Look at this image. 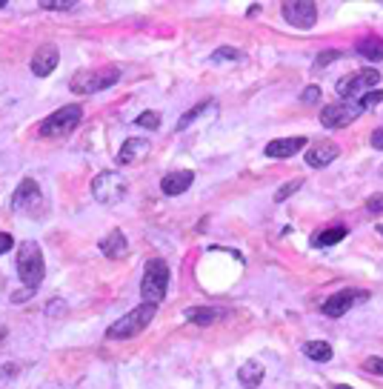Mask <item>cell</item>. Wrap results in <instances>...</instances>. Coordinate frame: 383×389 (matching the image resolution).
I'll return each instance as SVG.
<instances>
[{
	"instance_id": "obj_2",
	"label": "cell",
	"mask_w": 383,
	"mask_h": 389,
	"mask_svg": "<svg viewBox=\"0 0 383 389\" xmlns=\"http://www.w3.org/2000/svg\"><path fill=\"white\" fill-rule=\"evenodd\" d=\"M154 315H157V306L140 304V306H135L132 312H126L120 321H115V323L106 329V338H109V341H129V338L140 335V332L154 321Z\"/></svg>"
},
{
	"instance_id": "obj_4",
	"label": "cell",
	"mask_w": 383,
	"mask_h": 389,
	"mask_svg": "<svg viewBox=\"0 0 383 389\" xmlns=\"http://www.w3.org/2000/svg\"><path fill=\"white\" fill-rule=\"evenodd\" d=\"M117 81H120V69L117 66H103V69H80V72H75L69 86H72V92L95 95V92H103L109 86H115Z\"/></svg>"
},
{
	"instance_id": "obj_15",
	"label": "cell",
	"mask_w": 383,
	"mask_h": 389,
	"mask_svg": "<svg viewBox=\"0 0 383 389\" xmlns=\"http://www.w3.org/2000/svg\"><path fill=\"white\" fill-rule=\"evenodd\" d=\"M192 183H195V172H192V169H177V172L163 175L160 189H163V194L174 198V194H183V192H186Z\"/></svg>"
},
{
	"instance_id": "obj_10",
	"label": "cell",
	"mask_w": 383,
	"mask_h": 389,
	"mask_svg": "<svg viewBox=\"0 0 383 389\" xmlns=\"http://www.w3.org/2000/svg\"><path fill=\"white\" fill-rule=\"evenodd\" d=\"M369 301V292L366 289H340L337 295H332L329 301H323L320 312L326 318H343L349 309H355L357 304H366Z\"/></svg>"
},
{
	"instance_id": "obj_38",
	"label": "cell",
	"mask_w": 383,
	"mask_h": 389,
	"mask_svg": "<svg viewBox=\"0 0 383 389\" xmlns=\"http://www.w3.org/2000/svg\"><path fill=\"white\" fill-rule=\"evenodd\" d=\"M377 232H380V235H383V227H377Z\"/></svg>"
},
{
	"instance_id": "obj_17",
	"label": "cell",
	"mask_w": 383,
	"mask_h": 389,
	"mask_svg": "<svg viewBox=\"0 0 383 389\" xmlns=\"http://www.w3.org/2000/svg\"><path fill=\"white\" fill-rule=\"evenodd\" d=\"M100 252L109 258V261H120L129 255V241L120 229H112L106 238H100Z\"/></svg>"
},
{
	"instance_id": "obj_13",
	"label": "cell",
	"mask_w": 383,
	"mask_h": 389,
	"mask_svg": "<svg viewBox=\"0 0 383 389\" xmlns=\"http://www.w3.org/2000/svg\"><path fill=\"white\" fill-rule=\"evenodd\" d=\"M337 155H340V146L332 143V140H323V143H315V146L306 149V163H309L312 169H323V166L335 163Z\"/></svg>"
},
{
	"instance_id": "obj_36",
	"label": "cell",
	"mask_w": 383,
	"mask_h": 389,
	"mask_svg": "<svg viewBox=\"0 0 383 389\" xmlns=\"http://www.w3.org/2000/svg\"><path fill=\"white\" fill-rule=\"evenodd\" d=\"M372 146H374V149H383V126L372 132Z\"/></svg>"
},
{
	"instance_id": "obj_21",
	"label": "cell",
	"mask_w": 383,
	"mask_h": 389,
	"mask_svg": "<svg viewBox=\"0 0 383 389\" xmlns=\"http://www.w3.org/2000/svg\"><path fill=\"white\" fill-rule=\"evenodd\" d=\"M355 52H357L360 58H366V61L377 63V61H383V41H380V38H374V35H369V38H363V41L355 46Z\"/></svg>"
},
{
	"instance_id": "obj_29",
	"label": "cell",
	"mask_w": 383,
	"mask_h": 389,
	"mask_svg": "<svg viewBox=\"0 0 383 389\" xmlns=\"http://www.w3.org/2000/svg\"><path fill=\"white\" fill-rule=\"evenodd\" d=\"M337 58H340V52H335V49H332V52H320V55L315 58V66H312V69H315V72H320L323 66H329V63H332V61H337Z\"/></svg>"
},
{
	"instance_id": "obj_37",
	"label": "cell",
	"mask_w": 383,
	"mask_h": 389,
	"mask_svg": "<svg viewBox=\"0 0 383 389\" xmlns=\"http://www.w3.org/2000/svg\"><path fill=\"white\" fill-rule=\"evenodd\" d=\"M335 389H352V386H346V383H337V386H335Z\"/></svg>"
},
{
	"instance_id": "obj_31",
	"label": "cell",
	"mask_w": 383,
	"mask_h": 389,
	"mask_svg": "<svg viewBox=\"0 0 383 389\" xmlns=\"http://www.w3.org/2000/svg\"><path fill=\"white\" fill-rule=\"evenodd\" d=\"M63 312H66V304H63L61 298H55V301L46 306V318H61Z\"/></svg>"
},
{
	"instance_id": "obj_24",
	"label": "cell",
	"mask_w": 383,
	"mask_h": 389,
	"mask_svg": "<svg viewBox=\"0 0 383 389\" xmlns=\"http://www.w3.org/2000/svg\"><path fill=\"white\" fill-rule=\"evenodd\" d=\"M380 100H383V92H380V89H372V92L360 95L355 103H357V109H360V112H369V109H374Z\"/></svg>"
},
{
	"instance_id": "obj_26",
	"label": "cell",
	"mask_w": 383,
	"mask_h": 389,
	"mask_svg": "<svg viewBox=\"0 0 383 389\" xmlns=\"http://www.w3.org/2000/svg\"><path fill=\"white\" fill-rule=\"evenodd\" d=\"M41 9H46V12H69V9H75V0H41Z\"/></svg>"
},
{
	"instance_id": "obj_30",
	"label": "cell",
	"mask_w": 383,
	"mask_h": 389,
	"mask_svg": "<svg viewBox=\"0 0 383 389\" xmlns=\"http://www.w3.org/2000/svg\"><path fill=\"white\" fill-rule=\"evenodd\" d=\"M366 212H372V215H380V212H383V192H380V194H372V198L366 201Z\"/></svg>"
},
{
	"instance_id": "obj_34",
	"label": "cell",
	"mask_w": 383,
	"mask_h": 389,
	"mask_svg": "<svg viewBox=\"0 0 383 389\" xmlns=\"http://www.w3.org/2000/svg\"><path fill=\"white\" fill-rule=\"evenodd\" d=\"M15 247V238L9 235V232H0V255H4V252H9Z\"/></svg>"
},
{
	"instance_id": "obj_6",
	"label": "cell",
	"mask_w": 383,
	"mask_h": 389,
	"mask_svg": "<svg viewBox=\"0 0 383 389\" xmlns=\"http://www.w3.org/2000/svg\"><path fill=\"white\" fill-rule=\"evenodd\" d=\"M83 120V106L78 103H69V106H61L55 115H49L43 123H41V138H66L69 132L78 129V123Z\"/></svg>"
},
{
	"instance_id": "obj_32",
	"label": "cell",
	"mask_w": 383,
	"mask_h": 389,
	"mask_svg": "<svg viewBox=\"0 0 383 389\" xmlns=\"http://www.w3.org/2000/svg\"><path fill=\"white\" fill-rule=\"evenodd\" d=\"M363 369H366V372H374V375H383V358H366V361H363Z\"/></svg>"
},
{
	"instance_id": "obj_9",
	"label": "cell",
	"mask_w": 383,
	"mask_h": 389,
	"mask_svg": "<svg viewBox=\"0 0 383 389\" xmlns=\"http://www.w3.org/2000/svg\"><path fill=\"white\" fill-rule=\"evenodd\" d=\"M360 115H363V112L357 109L355 100L329 103V106H323V112H320V126H323V129H343V126H349L352 120H357Z\"/></svg>"
},
{
	"instance_id": "obj_22",
	"label": "cell",
	"mask_w": 383,
	"mask_h": 389,
	"mask_svg": "<svg viewBox=\"0 0 383 389\" xmlns=\"http://www.w3.org/2000/svg\"><path fill=\"white\" fill-rule=\"evenodd\" d=\"M303 355H306L309 361H318V363H323V361H332L335 349H332L326 341H309V343H303Z\"/></svg>"
},
{
	"instance_id": "obj_8",
	"label": "cell",
	"mask_w": 383,
	"mask_h": 389,
	"mask_svg": "<svg viewBox=\"0 0 383 389\" xmlns=\"http://www.w3.org/2000/svg\"><path fill=\"white\" fill-rule=\"evenodd\" d=\"M377 83H380V72H377V69H363V72H355V75L340 78L337 86H335V92H337L343 100H357L360 95L372 92Z\"/></svg>"
},
{
	"instance_id": "obj_18",
	"label": "cell",
	"mask_w": 383,
	"mask_h": 389,
	"mask_svg": "<svg viewBox=\"0 0 383 389\" xmlns=\"http://www.w3.org/2000/svg\"><path fill=\"white\" fill-rule=\"evenodd\" d=\"M224 315H226V312H224V309H215V306H189V309L183 312L186 321L198 323V326H209V323L221 321Z\"/></svg>"
},
{
	"instance_id": "obj_20",
	"label": "cell",
	"mask_w": 383,
	"mask_h": 389,
	"mask_svg": "<svg viewBox=\"0 0 383 389\" xmlns=\"http://www.w3.org/2000/svg\"><path fill=\"white\" fill-rule=\"evenodd\" d=\"M263 375H266V369H263V363H258V361H246V363L238 369V380H241L246 389H258L261 380H263Z\"/></svg>"
},
{
	"instance_id": "obj_28",
	"label": "cell",
	"mask_w": 383,
	"mask_h": 389,
	"mask_svg": "<svg viewBox=\"0 0 383 389\" xmlns=\"http://www.w3.org/2000/svg\"><path fill=\"white\" fill-rule=\"evenodd\" d=\"M140 129H157L160 126V115L157 112H143V115H137V120H135Z\"/></svg>"
},
{
	"instance_id": "obj_33",
	"label": "cell",
	"mask_w": 383,
	"mask_h": 389,
	"mask_svg": "<svg viewBox=\"0 0 383 389\" xmlns=\"http://www.w3.org/2000/svg\"><path fill=\"white\" fill-rule=\"evenodd\" d=\"M300 100H303V103H318V100H320V89H318V86H306L303 95H300Z\"/></svg>"
},
{
	"instance_id": "obj_12",
	"label": "cell",
	"mask_w": 383,
	"mask_h": 389,
	"mask_svg": "<svg viewBox=\"0 0 383 389\" xmlns=\"http://www.w3.org/2000/svg\"><path fill=\"white\" fill-rule=\"evenodd\" d=\"M58 61H61V52H58V46L55 43H43V46H38V52L32 55V72L38 75V78H49L55 69H58Z\"/></svg>"
},
{
	"instance_id": "obj_11",
	"label": "cell",
	"mask_w": 383,
	"mask_h": 389,
	"mask_svg": "<svg viewBox=\"0 0 383 389\" xmlns=\"http://www.w3.org/2000/svg\"><path fill=\"white\" fill-rule=\"evenodd\" d=\"M280 15L295 29H312L315 21H318V6L312 4V0H286V4L280 6Z\"/></svg>"
},
{
	"instance_id": "obj_19",
	"label": "cell",
	"mask_w": 383,
	"mask_h": 389,
	"mask_svg": "<svg viewBox=\"0 0 383 389\" xmlns=\"http://www.w3.org/2000/svg\"><path fill=\"white\" fill-rule=\"evenodd\" d=\"M346 227L343 224H332V227H323L320 232H315V238H312V247L315 249H323V247H335V244H340L343 238H346Z\"/></svg>"
},
{
	"instance_id": "obj_7",
	"label": "cell",
	"mask_w": 383,
	"mask_h": 389,
	"mask_svg": "<svg viewBox=\"0 0 383 389\" xmlns=\"http://www.w3.org/2000/svg\"><path fill=\"white\" fill-rule=\"evenodd\" d=\"M12 209H15V212H23V215H29V218H41V215H43L46 198H43L38 180H32V177H23V180H21V186H18L15 194H12Z\"/></svg>"
},
{
	"instance_id": "obj_27",
	"label": "cell",
	"mask_w": 383,
	"mask_h": 389,
	"mask_svg": "<svg viewBox=\"0 0 383 389\" xmlns=\"http://www.w3.org/2000/svg\"><path fill=\"white\" fill-rule=\"evenodd\" d=\"M300 186H303V180H289L286 186H280V189L275 192V201H278V204H283L286 198H292V194H295Z\"/></svg>"
},
{
	"instance_id": "obj_3",
	"label": "cell",
	"mask_w": 383,
	"mask_h": 389,
	"mask_svg": "<svg viewBox=\"0 0 383 389\" xmlns=\"http://www.w3.org/2000/svg\"><path fill=\"white\" fill-rule=\"evenodd\" d=\"M18 275H21L26 289L38 292V286L46 275V264H43V252L35 241H23V247L18 252Z\"/></svg>"
},
{
	"instance_id": "obj_25",
	"label": "cell",
	"mask_w": 383,
	"mask_h": 389,
	"mask_svg": "<svg viewBox=\"0 0 383 389\" xmlns=\"http://www.w3.org/2000/svg\"><path fill=\"white\" fill-rule=\"evenodd\" d=\"M209 61H212V63H224V61H243V55H241L238 49H232V46H221L218 52H212Z\"/></svg>"
},
{
	"instance_id": "obj_14",
	"label": "cell",
	"mask_w": 383,
	"mask_h": 389,
	"mask_svg": "<svg viewBox=\"0 0 383 389\" xmlns=\"http://www.w3.org/2000/svg\"><path fill=\"white\" fill-rule=\"evenodd\" d=\"M300 149H306V138L303 135H295V138H278V140H269L266 143V157H292L298 155Z\"/></svg>"
},
{
	"instance_id": "obj_1",
	"label": "cell",
	"mask_w": 383,
	"mask_h": 389,
	"mask_svg": "<svg viewBox=\"0 0 383 389\" xmlns=\"http://www.w3.org/2000/svg\"><path fill=\"white\" fill-rule=\"evenodd\" d=\"M166 289H169V264L163 258L146 261L143 281H140V298H143V304L157 306L166 298Z\"/></svg>"
},
{
	"instance_id": "obj_23",
	"label": "cell",
	"mask_w": 383,
	"mask_h": 389,
	"mask_svg": "<svg viewBox=\"0 0 383 389\" xmlns=\"http://www.w3.org/2000/svg\"><path fill=\"white\" fill-rule=\"evenodd\" d=\"M215 109H218V103H215V100H204V103H198L195 109H189V112H186V115L177 120V126H174V129H177V132H183V129H189L192 123H195V120H198L204 112H215Z\"/></svg>"
},
{
	"instance_id": "obj_5",
	"label": "cell",
	"mask_w": 383,
	"mask_h": 389,
	"mask_svg": "<svg viewBox=\"0 0 383 389\" xmlns=\"http://www.w3.org/2000/svg\"><path fill=\"white\" fill-rule=\"evenodd\" d=\"M92 198L103 207H115L126 198V177L115 169H106L100 175H95L92 180Z\"/></svg>"
},
{
	"instance_id": "obj_16",
	"label": "cell",
	"mask_w": 383,
	"mask_h": 389,
	"mask_svg": "<svg viewBox=\"0 0 383 389\" xmlns=\"http://www.w3.org/2000/svg\"><path fill=\"white\" fill-rule=\"evenodd\" d=\"M146 155H149V140L146 138H129L120 146V152H117V163L120 166H132V163L143 160Z\"/></svg>"
},
{
	"instance_id": "obj_35",
	"label": "cell",
	"mask_w": 383,
	"mask_h": 389,
	"mask_svg": "<svg viewBox=\"0 0 383 389\" xmlns=\"http://www.w3.org/2000/svg\"><path fill=\"white\" fill-rule=\"evenodd\" d=\"M32 295H35L32 289H21V292H15V295H12V304H26Z\"/></svg>"
}]
</instances>
